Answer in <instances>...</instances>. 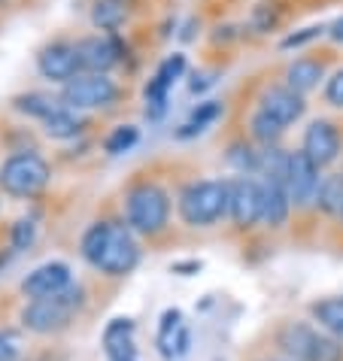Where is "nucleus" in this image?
<instances>
[{
  "instance_id": "nucleus-31",
  "label": "nucleus",
  "mask_w": 343,
  "mask_h": 361,
  "mask_svg": "<svg viewBox=\"0 0 343 361\" xmlns=\"http://www.w3.org/2000/svg\"><path fill=\"white\" fill-rule=\"evenodd\" d=\"M37 240V225L34 219H18L13 225V234H9V243H13V252H25V249H31Z\"/></svg>"
},
{
  "instance_id": "nucleus-14",
  "label": "nucleus",
  "mask_w": 343,
  "mask_h": 361,
  "mask_svg": "<svg viewBox=\"0 0 343 361\" xmlns=\"http://www.w3.org/2000/svg\"><path fill=\"white\" fill-rule=\"evenodd\" d=\"M258 109L267 113L270 118H277L282 128H289L307 113V100H304V94H298L295 88H289V85H270L261 92Z\"/></svg>"
},
{
  "instance_id": "nucleus-37",
  "label": "nucleus",
  "mask_w": 343,
  "mask_h": 361,
  "mask_svg": "<svg viewBox=\"0 0 343 361\" xmlns=\"http://www.w3.org/2000/svg\"><path fill=\"white\" fill-rule=\"evenodd\" d=\"M176 274H188V270H200V262H188V264H174Z\"/></svg>"
},
{
  "instance_id": "nucleus-32",
  "label": "nucleus",
  "mask_w": 343,
  "mask_h": 361,
  "mask_svg": "<svg viewBox=\"0 0 343 361\" xmlns=\"http://www.w3.org/2000/svg\"><path fill=\"white\" fill-rule=\"evenodd\" d=\"M22 355V334L16 328H0V361H18Z\"/></svg>"
},
{
  "instance_id": "nucleus-33",
  "label": "nucleus",
  "mask_w": 343,
  "mask_h": 361,
  "mask_svg": "<svg viewBox=\"0 0 343 361\" xmlns=\"http://www.w3.org/2000/svg\"><path fill=\"white\" fill-rule=\"evenodd\" d=\"M322 94H325V104H328V106L343 109V67L325 82V92H322Z\"/></svg>"
},
{
  "instance_id": "nucleus-34",
  "label": "nucleus",
  "mask_w": 343,
  "mask_h": 361,
  "mask_svg": "<svg viewBox=\"0 0 343 361\" xmlns=\"http://www.w3.org/2000/svg\"><path fill=\"white\" fill-rule=\"evenodd\" d=\"M328 27H322V25H313V27H304V31H298V34H289L286 39H282V49H298V46H307L310 39H316L322 37Z\"/></svg>"
},
{
  "instance_id": "nucleus-10",
  "label": "nucleus",
  "mask_w": 343,
  "mask_h": 361,
  "mask_svg": "<svg viewBox=\"0 0 343 361\" xmlns=\"http://www.w3.org/2000/svg\"><path fill=\"white\" fill-rule=\"evenodd\" d=\"M319 164H313L310 158L301 152H291L289 158V179H286V188H289V197H291V207L295 209H304L310 204H316V195H319V185H322V173H319Z\"/></svg>"
},
{
  "instance_id": "nucleus-6",
  "label": "nucleus",
  "mask_w": 343,
  "mask_h": 361,
  "mask_svg": "<svg viewBox=\"0 0 343 361\" xmlns=\"http://www.w3.org/2000/svg\"><path fill=\"white\" fill-rule=\"evenodd\" d=\"M119 100V85L109 73H79L61 88V104L85 113V109H107Z\"/></svg>"
},
{
  "instance_id": "nucleus-29",
  "label": "nucleus",
  "mask_w": 343,
  "mask_h": 361,
  "mask_svg": "<svg viewBox=\"0 0 343 361\" xmlns=\"http://www.w3.org/2000/svg\"><path fill=\"white\" fill-rule=\"evenodd\" d=\"M307 361H343V340L316 331V337H313V343H310V353H307Z\"/></svg>"
},
{
  "instance_id": "nucleus-13",
  "label": "nucleus",
  "mask_w": 343,
  "mask_h": 361,
  "mask_svg": "<svg viewBox=\"0 0 343 361\" xmlns=\"http://www.w3.org/2000/svg\"><path fill=\"white\" fill-rule=\"evenodd\" d=\"M73 286V276H70V264L64 262H49V264H40L37 270H31L25 279H22V295L40 300V298H55L61 295L64 288Z\"/></svg>"
},
{
  "instance_id": "nucleus-35",
  "label": "nucleus",
  "mask_w": 343,
  "mask_h": 361,
  "mask_svg": "<svg viewBox=\"0 0 343 361\" xmlns=\"http://www.w3.org/2000/svg\"><path fill=\"white\" fill-rule=\"evenodd\" d=\"M210 85H216V73H207V70H200V73L191 76V92H195V94L207 92Z\"/></svg>"
},
{
  "instance_id": "nucleus-7",
  "label": "nucleus",
  "mask_w": 343,
  "mask_h": 361,
  "mask_svg": "<svg viewBox=\"0 0 343 361\" xmlns=\"http://www.w3.org/2000/svg\"><path fill=\"white\" fill-rule=\"evenodd\" d=\"M228 219L240 231H249L261 222V183H258V176L228 179Z\"/></svg>"
},
{
  "instance_id": "nucleus-16",
  "label": "nucleus",
  "mask_w": 343,
  "mask_h": 361,
  "mask_svg": "<svg viewBox=\"0 0 343 361\" xmlns=\"http://www.w3.org/2000/svg\"><path fill=\"white\" fill-rule=\"evenodd\" d=\"M104 349L109 361H137L134 322L131 319H113L104 328Z\"/></svg>"
},
{
  "instance_id": "nucleus-2",
  "label": "nucleus",
  "mask_w": 343,
  "mask_h": 361,
  "mask_svg": "<svg viewBox=\"0 0 343 361\" xmlns=\"http://www.w3.org/2000/svg\"><path fill=\"white\" fill-rule=\"evenodd\" d=\"M179 219L188 228H210L228 216V179H198L176 197Z\"/></svg>"
},
{
  "instance_id": "nucleus-5",
  "label": "nucleus",
  "mask_w": 343,
  "mask_h": 361,
  "mask_svg": "<svg viewBox=\"0 0 343 361\" xmlns=\"http://www.w3.org/2000/svg\"><path fill=\"white\" fill-rule=\"evenodd\" d=\"M52 179V167L37 152H13L0 167V188L13 197H37Z\"/></svg>"
},
{
  "instance_id": "nucleus-27",
  "label": "nucleus",
  "mask_w": 343,
  "mask_h": 361,
  "mask_svg": "<svg viewBox=\"0 0 343 361\" xmlns=\"http://www.w3.org/2000/svg\"><path fill=\"white\" fill-rule=\"evenodd\" d=\"M316 207L322 213H331V216H340L343 209V173H331V176H322V185H319V195H316Z\"/></svg>"
},
{
  "instance_id": "nucleus-25",
  "label": "nucleus",
  "mask_w": 343,
  "mask_h": 361,
  "mask_svg": "<svg viewBox=\"0 0 343 361\" xmlns=\"http://www.w3.org/2000/svg\"><path fill=\"white\" fill-rule=\"evenodd\" d=\"M249 134H252L255 143L270 149V146H279V140H282V134H286V128H282L277 118H270L267 113L255 109V113L249 116Z\"/></svg>"
},
{
  "instance_id": "nucleus-30",
  "label": "nucleus",
  "mask_w": 343,
  "mask_h": 361,
  "mask_svg": "<svg viewBox=\"0 0 343 361\" xmlns=\"http://www.w3.org/2000/svg\"><path fill=\"white\" fill-rule=\"evenodd\" d=\"M137 140H140V131L134 125H119V128H113V134L104 140V149H107V155H125L137 146Z\"/></svg>"
},
{
  "instance_id": "nucleus-3",
  "label": "nucleus",
  "mask_w": 343,
  "mask_h": 361,
  "mask_svg": "<svg viewBox=\"0 0 343 361\" xmlns=\"http://www.w3.org/2000/svg\"><path fill=\"white\" fill-rule=\"evenodd\" d=\"M170 222V195L158 183H137L125 197V225L140 237H155Z\"/></svg>"
},
{
  "instance_id": "nucleus-38",
  "label": "nucleus",
  "mask_w": 343,
  "mask_h": 361,
  "mask_svg": "<svg viewBox=\"0 0 343 361\" xmlns=\"http://www.w3.org/2000/svg\"><path fill=\"white\" fill-rule=\"evenodd\" d=\"M340 222H343V209H340Z\"/></svg>"
},
{
  "instance_id": "nucleus-8",
  "label": "nucleus",
  "mask_w": 343,
  "mask_h": 361,
  "mask_svg": "<svg viewBox=\"0 0 343 361\" xmlns=\"http://www.w3.org/2000/svg\"><path fill=\"white\" fill-rule=\"evenodd\" d=\"M79 73H109L122 61V43L116 34H95L73 43Z\"/></svg>"
},
{
  "instance_id": "nucleus-18",
  "label": "nucleus",
  "mask_w": 343,
  "mask_h": 361,
  "mask_svg": "<svg viewBox=\"0 0 343 361\" xmlns=\"http://www.w3.org/2000/svg\"><path fill=\"white\" fill-rule=\"evenodd\" d=\"M186 322H183V313H179L176 307H170L161 313V322H158V337H155V343H158V353L164 355L167 361H174L176 353H179V340H183L186 334Z\"/></svg>"
},
{
  "instance_id": "nucleus-24",
  "label": "nucleus",
  "mask_w": 343,
  "mask_h": 361,
  "mask_svg": "<svg viewBox=\"0 0 343 361\" xmlns=\"http://www.w3.org/2000/svg\"><path fill=\"white\" fill-rule=\"evenodd\" d=\"M219 116H222V104H219V100H204V104L195 106V113H191L188 122L176 131V137L179 140H188V137H195V134H204Z\"/></svg>"
},
{
  "instance_id": "nucleus-28",
  "label": "nucleus",
  "mask_w": 343,
  "mask_h": 361,
  "mask_svg": "<svg viewBox=\"0 0 343 361\" xmlns=\"http://www.w3.org/2000/svg\"><path fill=\"white\" fill-rule=\"evenodd\" d=\"M252 27L258 34H267L282 22V0H261V4L252 9Z\"/></svg>"
},
{
  "instance_id": "nucleus-39",
  "label": "nucleus",
  "mask_w": 343,
  "mask_h": 361,
  "mask_svg": "<svg viewBox=\"0 0 343 361\" xmlns=\"http://www.w3.org/2000/svg\"><path fill=\"white\" fill-rule=\"evenodd\" d=\"M289 361H291V358H289Z\"/></svg>"
},
{
  "instance_id": "nucleus-15",
  "label": "nucleus",
  "mask_w": 343,
  "mask_h": 361,
  "mask_svg": "<svg viewBox=\"0 0 343 361\" xmlns=\"http://www.w3.org/2000/svg\"><path fill=\"white\" fill-rule=\"evenodd\" d=\"M261 183V222L267 228H282L291 213V197L289 188L274 179H258Z\"/></svg>"
},
{
  "instance_id": "nucleus-19",
  "label": "nucleus",
  "mask_w": 343,
  "mask_h": 361,
  "mask_svg": "<svg viewBox=\"0 0 343 361\" xmlns=\"http://www.w3.org/2000/svg\"><path fill=\"white\" fill-rule=\"evenodd\" d=\"M313 337H316V328H313V325H307V322H289L286 328L279 331V346H282V353H286V355H291V361H307Z\"/></svg>"
},
{
  "instance_id": "nucleus-4",
  "label": "nucleus",
  "mask_w": 343,
  "mask_h": 361,
  "mask_svg": "<svg viewBox=\"0 0 343 361\" xmlns=\"http://www.w3.org/2000/svg\"><path fill=\"white\" fill-rule=\"evenodd\" d=\"M83 307H85V288L73 283L55 298L31 300L22 310V325L28 331H34V334H58V331H64L70 325V319Z\"/></svg>"
},
{
  "instance_id": "nucleus-21",
  "label": "nucleus",
  "mask_w": 343,
  "mask_h": 361,
  "mask_svg": "<svg viewBox=\"0 0 343 361\" xmlns=\"http://www.w3.org/2000/svg\"><path fill=\"white\" fill-rule=\"evenodd\" d=\"M310 316L319 322L325 334L343 340V298H325L310 304Z\"/></svg>"
},
{
  "instance_id": "nucleus-1",
  "label": "nucleus",
  "mask_w": 343,
  "mask_h": 361,
  "mask_svg": "<svg viewBox=\"0 0 343 361\" xmlns=\"http://www.w3.org/2000/svg\"><path fill=\"white\" fill-rule=\"evenodd\" d=\"M79 252L104 276H128L140 264L137 234L125 222H95L79 240Z\"/></svg>"
},
{
  "instance_id": "nucleus-12",
  "label": "nucleus",
  "mask_w": 343,
  "mask_h": 361,
  "mask_svg": "<svg viewBox=\"0 0 343 361\" xmlns=\"http://www.w3.org/2000/svg\"><path fill=\"white\" fill-rule=\"evenodd\" d=\"M37 70L40 76L49 79V82H58V85H67L70 79L79 76V64H76V52H73V43H64V39H55L40 49L37 55Z\"/></svg>"
},
{
  "instance_id": "nucleus-17",
  "label": "nucleus",
  "mask_w": 343,
  "mask_h": 361,
  "mask_svg": "<svg viewBox=\"0 0 343 361\" xmlns=\"http://www.w3.org/2000/svg\"><path fill=\"white\" fill-rule=\"evenodd\" d=\"M322 79H325V64H322L319 58H295V61L286 67V85L295 88L298 94L313 92Z\"/></svg>"
},
{
  "instance_id": "nucleus-26",
  "label": "nucleus",
  "mask_w": 343,
  "mask_h": 361,
  "mask_svg": "<svg viewBox=\"0 0 343 361\" xmlns=\"http://www.w3.org/2000/svg\"><path fill=\"white\" fill-rule=\"evenodd\" d=\"M225 158H228V164L234 167L240 176H258L261 152H255V146L246 143V140H237V143H231Z\"/></svg>"
},
{
  "instance_id": "nucleus-11",
  "label": "nucleus",
  "mask_w": 343,
  "mask_h": 361,
  "mask_svg": "<svg viewBox=\"0 0 343 361\" xmlns=\"http://www.w3.org/2000/svg\"><path fill=\"white\" fill-rule=\"evenodd\" d=\"M340 149H343V137H340V128L335 122H328V118H316V122L307 125L301 152H304L313 164H319V167L335 164L340 158Z\"/></svg>"
},
{
  "instance_id": "nucleus-23",
  "label": "nucleus",
  "mask_w": 343,
  "mask_h": 361,
  "mask_svg": "<svg viewBox=\"0 0 343 361\" xmlns=\"http://www.w3.org/2000/svg\"><path fill=\"white\" fill-rule=\"evenodd\" d=\"M13 106L18 109V113H25L28 118H40V122H46V118L61 106V100H55L49 94H40V92H28V94H16Z\"/></svg>"
},
{
  "instance_id": "nucleus-36",
  "label": "nucleus",
  "mask_w": 343,
  "mask_h": 361,
  "mask_svg": "<svg viewBox=\"0 0 343 361\" xmlns=\"http://www.w3.org/2000/svg\"><path fill=\"white\" fill-rule=\"evenodd\" d=\"M328 37L335 39V43H343V18H337V22L328 27Z\"/></svg>"
},
{
  "instance_id": "nucleus-9",
  "label": "nucleus",
  "mask_w": 343,
  "mask_h": 361,
  "mask_svg": "<svg viewBox=\"0 0 343 361\" xmlns=\"http://www.w3.org/2000/svg\"><path fill=\"white\" fill-rule=\"evenodd\" d=\"M183 73H186V55L174 52V55H167L164 61L158 64L155 76L146 82V92H143V97H146V116L152 118V122H158V118L167 113V94H170V88H174V82Z\"/></svg>"
},
{
  "instance_id": "nucleus-22",
  "label": "nucleus",
  "mask_w": 343,
  "mask_h": 361,
  "mask_svg": "<svg viewBox=\"0 0 343 361\" xmlns=\"http://www.w3.org/2000/svg\"><path fill=\"white\" fill-rule=\"evenodd\" d=\"M85 128V122H83V116L76 113V109H70V106H58L52 116L43 122V131L52 137V140H73L79 131Z\"/></svg>"
},
{
  "instance_id": "nucleus-20",
  "label": "nucleus",
  "mask_w": 343,
  "mask_h": 361,
  "mask_svg": "<svg viewBox=\"0 0 343 361\" xmlns=\"http://www.w3.org/2000/svg\"><path fill=\"white\" fill-rule=\"evenodd\" d=\"M128 18V0H95L92 6V25L97 31L116 34Z\"/></svg>"
}]
</instances>
